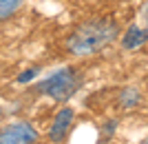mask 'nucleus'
Segmentation results:
<instances>
[{"mask_svg":"<svg viewBox=\"0 0 148 144\" xmlns=\"http://www.w3.org/2000/svg\"><path fill=\"white\" fill-rule=\"evenodd\" d=\"M119 25L117 20L102 16V18H88L80 25H75L64 38V51L73 58H91L106 49L117 38Z\"/></svg>","mask_w":148,"mask_h":144,"instance_id":"f257e3e1","label":"nucleus"},{"mask_svg":"<svg viewBox=\"0 0 148 144\" xmlns=\"http://www.w3.org/2000/svg\"><path fill=\"white\" fill-rule=\"evenodd\" d=\"M82 84V75L77 73V69H60L56 71L53 75H49L44 82H40V84H36V91L40 95H47V98H51L53 102H66L71 95L80 89Z\"/></svg>","mask_w":148,"mask_h":144,"instance_id":"f03ea898","label":"nucleus"},{"mask_svg":"<svg viewBox=\"0 0 148 144\" xmlns=\"http://www.w3.org/2000/svg\"><path fill=\"white\" fill-rule=\"evenodd\" d=\"M40 131L27 120H13L0 124V144H38Z\"/></svg>","mask_w":148,"mask_h":144,"instance_id":"7ed1b4c3","label":"nucleus"},{"mask_svg":"<svg viewBox=\"0 0 148 144\" xmlns=\"http://www.w3.org/2000/svg\"><path fill=\"white\" fill-rule=\"evenodd\" d=\"M73 122H75V111L71 107H60L53 115V122L49 126V142L51 144H62L64 140L69 138V133L73 129Z\"/></svg>","mask_w":148,"mask_h":144,"instance_id":"20e7f679","label":"nucleus"},{"mask_svg":"<svg viewBox=\"0 0 148 144\" xmlns=\"http://www.w3.org/2000/svg\"><path fill=\"white\" fill-rule=\"evenodd\" d=\"M22 5H25V0H0V22L11 20L22 9Z\"/></svg>","mask_w":148,"mask_h":144,"instance_id":"39448f33","label":"nucleus"},{"mask_svg":"<svg viewBox=\"0 0 148 144\" xmlns=\"http://www.w3.org/2000/svg\"><path fill=\"white\" fill-rule=\"evenodd\" d=\"M144 40H148V31H142V29H128V33L124 36V47L130 49V47H137V44H142Z\"/></svg>","mask_w":148,"mask_h":144,"instance_id":"423d86ee","label":"nucleus"},{"mask_svg":"<svg viewBox=\"0 0 148 144\" xmlns=\"http://www.w3.org/2000/svg\"><path fill=\"white\" fill-rule=\"evenodd\" d=\"M137 100H139V93H137V89H124L122 93V102L126 104V107H133V104H137Z\"/></svg>","mask_w":148,"mask_h":144,"instance_id":"0eeeda50","label":"nucleus"},{"mask_svg":"<svg viewBox=\"0 0 148 144\" xmlns=\"http://www.w3.org/2000/svg\"><path fill=\"white\" fill-rule=\"evenodd\" d=\"M2 118H5V111H2V107H0V124H2Z\"/></svg>","mask_w":148,"mask_h":144,"instance_id":"6e6552de","label":"nucleus"},{"mask_svg":"<svg viewBox=\"0 0 148 144\" xmlns=\"http://www.w3.org/2000/svg\"><path fill=\"white\" fill-rule=\"evenodd\" d=\"M142 144H148V135H146V138H144V142Z\"/></svg>","mask_w":148,"mask_h":144,"instance_id":"1a4fd4ad","label":"nucleus"}]
</instances>
